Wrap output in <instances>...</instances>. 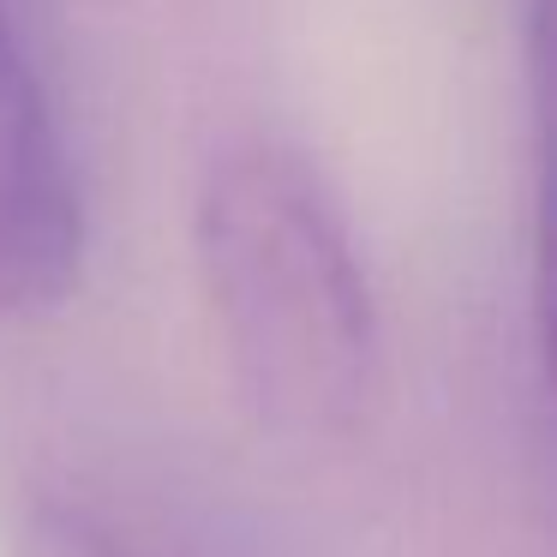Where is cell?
I'll return each instance as SVG.
<instances>
[{"mask_svg": "<svg viewBox=\"0 0 557 557\" xmlns=\"http://www.w3.org/2000/svg\"><path fill=\"white\" fill-rule=\"evenodd\" d=\"M193 240L246 413L288 444L360 432L384 377V336L318 162L264 133L222 145L198 181Z\"/></svg>", "mask_w": 557, "mask_h": 557, "instance_id": "6da1fadb", "label": "cell"}, {"mask_svg": "<svg viewBox=\"0 0 557 557\" xmlns=\"http://www.w3.org/2000/svg\"><path fill=\"white\" fill-rule=\"evenodd\" d=\"M521 61H528L533 133V330H540L545 384L557 396V0H528Z\"/></svg>", "mask_w": 557, "mask_h": 557, "instance_id": "3957f363", "label": "cell"}, {"mask_svg": "<svg viewBox=\"0 0 557 557\" xmlns=\"http://www.w3.org/2000/svg\"><path fill=\"white\" fill-rule=\"evenodd\" d=\"M13 557H162L133 516L78 485H42L18 516Z\"/></svg>", "mask_w": 557, "mask_h": 557, "instance_id": "277c9868", "label": "cell"}, {"mask_svg": "<svg viewBox=\"0 0 557 557\" xmlns=\"http://www.w3.org/2000/svg\"><path fill=\"white\" fill-rule=\"evenodd\" d=\"M85 270V198L42 78L0 0V324L54 312Z\"/></svg>", "mask_w": 557, "mask_h": 557, "instance_id": "7a4b0ae2", "label": "cell"}]
</instances>
